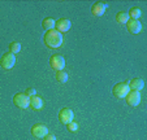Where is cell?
I'll list each match as a JSON object with an SVG mask.
<instances>
[{"mask_svg":"<svg viewBox=\"0 0 147 140\" xmlns=\"http://www.w3.org/2000/svg\"><path fill=\"white\" fill-rule=\"evenodd\" d=\"M43 40H45V44L48 48H59L63 44V34H60L57 30L52 29V30H48L45 34Z\"/></svg>","mask_w":147,"mask_h":140,"instance_id":"6da1fadb","label":"cell"},{"mask_svg":"<svg viewBox=\"0 0 147 140\" xmlns=\"http://www.w3.org/2000/svg\"><path fill=\"white\" fill-rule=\"evenodd\" d=\"M129 92H130V88H129V83L126 82L117 83L112 90V93H113V96L116 99H125Z\"/></svg>","mask_w":147,"mask_h":140,"instance_id":"7a4b0ae2","label":"cell"},{"mask_svg":"<svg viewBox=\"0 0 147 140\" xmlns=\"http://www.w3.org/2000/svg\"><path fill=\"white\" fill-rule=\"evenodd\" d=\"M14 65H16V56L11 52L4 53L1 60H0V66L3 69H5V70H9V69H12Z\"/></svg>","mask_w":147,"mask_h":140,"instance_id":"3957f363","label":"cell"},{"mask_svg":"<svg viewBox=\"0 0 147 140\" xmlns=\"http://www.w3.org/2000/svg\"><path fill=\"white\" fill-rule=\"evenodd\" d=\"M13 102L21 109H26L30 107V97L26 93H17L13 97Z\"/></svg>","mask_w":147,"mask_h":140,"instance_id":"277c9868","label":"cell"},{"mask_svg":"<svg viewBox=\"0 0 147 140\" xmlns=\"http://www.w3.org/2000/svg\"><path fill=\"white\" fill-rule=\"evenodd\" d=\"M50 64L53 70L60 72V70H64V68H65V58L61 55H53L50 58Z\"/></svg>","mask_w":147,"mask_h":140,"instance_id":"5b68a950","label":"cell"},{"mask_svg":"<svg viewBox=\"0 0 147 140\" xmlns=\"http://www.w3.org/2000/svg\"><path fill=\"white\" fill-rule=\"evenodd\" d=\"M31 134H33V136L38 137V139H45L48 135V129L46 125L36 123L31 127Z\"/></svg>","mask_w":147,"mask_h":140,"instance_id":"8992f818","label":"cell"},{"mask_svg":"<svg viewBox=\"0 0 147 140\" xmlns=\"http://www.w3.org/2000/svg\"><path fill=\"white\" fill-rule=\"evenodd\" d=\"M59 119H60L61 123L68 125L74 119V113L69 108H64V109H61L60 113H59Z\"/></svg>","mask_w":147,"mask_h":140,"instance_id":"52a82bcc","label":"cell"},{"mask_svg":"<svg viewBox=\"0 0 147 140\" xmlns=\"http://www.w3.org/2000/svg\"><path fill=\"white\" fill-rule=\"evenodd\" d=\"M126 102H128L129 105H131V107H138L139 104H141V92H138V91H130V92L126 95Z\"/></svg>","mask_w":147,"mask_h":140,"instance_id":"ba28073f","label":"cell"},{"mask_svg":"<svg viewBox=\"0 0 147 140\" xmlns=\"http://www.w3.org/2000/svg\"><path fill=\"white\" fill-rule=\"evenodd\" d=\"M70 26H72V23H70L69 19L60 18L59 21H56V23H55V30H57L60 34H63V33H67V31H69Z\"/></svg>","mask_w":147,"mask_h":140,"instance_id":"9c48e42d","label":"cell"},{"mask_svg":"<svg viewBox=\"0 0 147 140\" xmlns=\"http://www.w3.org/2000/svg\"><path fill=\"white\" fill-rule=\"evenodd\" d=\"M126 27L131 34H139L142 31V25L138 19H129L126 23Z\"/></svg>","mask_w":147,"mask_h":140,"instance_id":"30bf717a","label":"cell"},{"mask_svg":"<svg viewBox=\"0 0 147 140\" xmlns=\"http://www.w3.org/2000/svg\"><path fill=\"white\" fill-rule=\"evenodd\" d=\"M107 8H108V5L104 3H94L91 7V13H92V16L100 17V16H103V13L106 12Z\"/></svg>","mask_w":147,"mask_h":140,"instance_id":"8fae6325","label":"cell"},{"mask_svg":"<svg viewBox=\"0 0 147 140\" xmlns=\"http://www.w3.org/2000/svg\"><path fill=\"white\" fill-rule=\"evenodd\" d=\"M143 86H144V82L142 78H134V79H131L130 83H129L130 91H138V92L143 88Z\"/></svg>","mask_w":147,"mask_h":140,"instance_id":"7c38bea8","label":"cell"},{"mask_svg":"<svg viewBox=\"0 0 147 140\" xmlns=\"http://www.w3.org/2000/svg\"><path fill=\"white\" fill-rule=\"evenodd\" d=\"M30 107L33 108L34 110H40L42 108H43V100L39 96L30 97Z\"/></svg>","mask_w":147,"mask_h":140,"instance_id":"4fadbf2b","label":"cell"},{"mask_svg":"<svg viewBox=\"0 0 147 140\" xmlns=\"http://www.w3.org/2000/svg\"><path fill=\"white\" fill-rule=\"evenodd\" d=\"M56 79L59 80L60 83H67L68 79H69V75H68L67 72H64V70H60V72H56Z\"/></svg>","mask_w":147,"mask_h":140,"instance_id":"5bb4252c","label":"cell"},{"mask_svg":"<svg viewBox=\"0 0 147 140\" xmlns=\"http://www.w3.org/2000/svg\"><path fill=\"white\" fill-rule=\"evenodd\" d=\"M55 23H56V21H53V18H45L43 22H42V26L48 31V30L55 29Z\"/></svg>","mask_w":147,"mask_h":140,"instance_id":"9a60e30c","label":"cell"},{"mask_svg":"<svg viewBox=\"0 0 147 140\" xmlns=\"http://www.w3.org/2000/svg\"><path fill=\"white\" fill-rule=\"evenodd\" d=\"M116 21L119 23H128L129 21V16L126 12H120V13L116 14Z\"/></svg>","mask_w":147,"mask_h":140,"instance_id":"2e32d148","label":"cell"},{"mask_svg":"<svg viewBox=\"0 0 147 140\" xmlns=\"http://www.w3.org/2000/svg\"><path fill=\"white\" fill-rule=\"evenodd\" d=\"M141 14H142V12L139 8H131L130 11H129L128 16H129V18H131V19H138L139 17H141Z\"/></svg>","mask_w":147,"mask_h":140,"instance_id":"e0dca14e","label":"cell"},{"mask_svg":"<svg viewBox=\"0 0 147 140\" xmlns=\"http://www.w3.org/2000/svg\"><path fill=\"white\" fill-rule=\"evenodd\" d=\"M20 51H21V44H20L18 42H12V43L9 44V52L11 53L16 55V53H18Z\"/></svg>","mask_w":147,"mask_h":140,"instance_id":"ac0fdd59","label":"cell"},{"mask_svg":"<svg viewBox=\"0 0 147 140\" xmlns=\"http://www.w3.org/2000/svg\"><path fill=\"white\" fill-rule=\"evenodd\" d=\"M67 126H68V130H69L70 132H77L78 131V123H77V122L72 121L70 123H68Z\"/></svg>","mask_w":147,"mask_h":140,"instance_id":"d6986e66","label":"cell"},{"mask_svg":"<svg viewBox=\"0 0 147 140\" xmlns=\"http://www.w3.org/2000/svg\"><path fill=\"white\" fill-rule=\"evenodd\" d=\"M26 95H28L29 97L36 96V91H35V88H29V90L26 91Z\"/></svg>","mask_w":147,"mask_h":140,"instance_id":"ffe728a7","label":"cell"},{"mask_svg":"<svg viewBox=\"0 0 147 140\" xmlns=\"http://www.w3.org/2000/svg\"><path fill=\"white\" fill-rule=\"evenodd\" d=\"M45 140H56V136H55V135H51V134H48L47 136L45 137Z\"/></svg>","mask_w":147,"mask_h":140,"instance_id":"44dd1931","label":"cell"}]
</instances>
